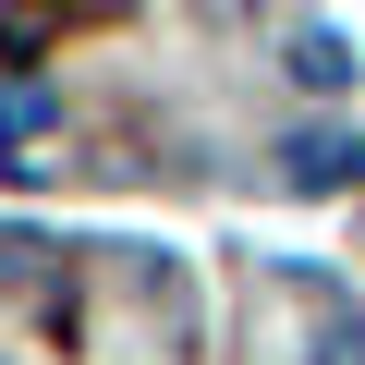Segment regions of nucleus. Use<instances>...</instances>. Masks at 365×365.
Listing matches in <instances>:
<instances>
[{
  "instance_id": "f257e3e1",
  "label": "nucleus",
  "mask_w": 365,
  "mask_h": 365,
  "mask_svg": "<svg viewBox=\"0 0 365 365\" xmlns=\"http://www.w3.org/2000/svg\"><path fill=\"white\" fill-rule=\"evenodd\" d=\"M280 292L304 304V329H317V365H365V317L341 304V280H317V268H280Z\"/></svg>"
},
{
  "instance_id": "7ed1b4c3",
  "label": "nucleus",
  "mask_w": 365,
  "mask_h": 365,
  "mask_svg": "<svg viewBox=\"0 0 365 365\" xmlns=\"http://www.w3.org/2000/svg\"><path fill=\"white\" fill-rule=\"evenodd\" d=\"M292 86H304V98H341V86H353V49H341L329 25H304V37H292Z\"/></svg>"
},
{
  "instance_id": "f03ea898",
  "label": "nucleus",
  "mask_w": 365,
  "mask_h": 365,
  "mask_svg": "<svg viewBox=\"0 0 365 365\" xmlns=\"http://www.w3.org/2000/svg\"><path fill=\"white\" fill-rule=\"evenodd\" d=\"M280 170L304 182V195H341V182L365 170V134H341V122H304V134L280 146Z\"/></svg>"
}]
</instances>
